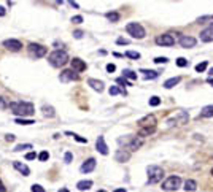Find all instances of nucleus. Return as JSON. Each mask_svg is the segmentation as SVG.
<instances>
[{
    "instance_id": "7ed1b4c3",
    "label": "nucleus",
    "mask_w": 213,
    "mask_h": 192,
    "mask_svg": "<svg viewBox=\"0 0 213 192\" xmlns=\"http://www.w3.org/2000/svg\"><path fill=\"white\" fill-rule=\"evenodd\" d=\"M147 173H148V183L150 184H158L162 181L164 178V170L158 165H150L147 168Z\"/></svg>"
},
{
    "instance_id": "9b49d317",
    "label": "nucleus",
    "mask_w": 213,
    "mask_h": 192,
    "mask_svg": "<svg viewBox=\"0 0 213 192\" xmlns=\"http://www.w3.org/2000/svg\"><path fill=\"white\" fill-rule=\"evenodd\" d=\"M96 159H94V157H91V159H88V160H85L83 162V165L80 167V172L81 173H91L94 168H96Z\"/></svg>"
},
{
    "instance_id": "6e6d98bb",
    "label": "nucleus",
    "mask_w": 213,
    "mask_h": 192,
    "mask_svg": "<svg viewBox=\"0 0 213 192\" xmlns=\"http://www.w3.org/2000/svg\"><path fill=\"white\" fill-rule=\"evenodd\" d=\"M208 83H210L211 86H213V78H208Z\"/></svg>"
},
{
    "instance_id": "e433bc0d",
    "label": "nucleus",
    "mask_w": 213,
    "mask_h": 192,
    "mask_svg": "<svg viewBox=\"0 0 213 192\" xmlns=\"http://www.w3.org/2000/svg\"><path fill=\"white\" fill-rule=\"evenodd\" d=\"M126 56L131 59H140V53H137V51H127Z\"/></svg>"
},
{
    "instance_id": "6e6552de",
    "label": "nucleus",
    "mask_w": 213,
    "mask_h": 192,
    "mask_svg": "<svg viewBox=\"0 0 213 192\" xmlns=\"http://www.w3.org/2000/svg\"><path fill=\"white\" fill-rule=\"evenodd\" d=\"M59 80L62 83H69V81H76L78 80V73H75L73 70H64L60 72Z\"/></svg>"
},
{
    "instance_id": "6ab92c4d",
    "label": "nucleus",
    "mask_w": 213,
    "mask_h": 192,
    "mask_svg": "<svg viewBox=\"0 0 213 192\" xmlns=\"http://www.w3.org/2000/svg\"><path fill=\"white\" fill-rule=\"evenodd\" d=\"M143 145V140L142 138H137V137H134L132 140H131V143H129V146H127V149L129 151H137L140 146Z\"/></svg>"
},
{
    "instance_id": "9d476101",
    "label": "nucleus",
    "mask_w": 213,
    "mask_h": 192,
    "mask_svg": "<svg viewBox=\"0 0 213 192\" xmlns=\"http://www.w3.org/2000/svg\"><path fill=\"white\" fill-rule=\"evenodd\" d=\"M3 46L10 49V51H13V53H16V51H19L22 48V43L19 40H14V38H10V40H5L3 41Z\"/></svg>"
},
{
    "instance_id": "4468645a",
    "label": "nucleus",
    "mask_w": 213,
    "mask_h": 192,
    "mask_svg": "<svg viewBox=\"0 0 213 192\" xmlns=\"http://www.w3.org/2000/svg\"><path fill=\"white\" fill-rule=\"evenodd\" d=\"M115 159L116 162H127L129 159H131V152H129L127 149H118L116 154H115Z\"/></svg>"
},
{
    "instance_id": "2f4dec72",
    "label": "nucleus",
    "mask_w": 213,
    "mask_h": 192,
    "mask_svg": "<svg viewBox=\"0 0 213 192\" xmlns=\"http://www.w3.org/2000/svg\"><path fill=\"white\" fill-rule=\"evenodd\" d=\"M67 135H70V137H73L78 143H88V140L86 138H83V137H80V135H76V133H72V132H65Z\"/></svg>"
},
{
    "instance_id": "58836bf2",
    "label": "nucleus",
    "mask_w": 213,
    "mask_h": 192,
    "mask_svg": "<svg viewBox=\"0 0 213 192\" xmlns=\"http://www.w3.org/2000/svg\"><path fill=\"white\" fill-rule=\"evenodd\" d=\"M177 65H178V67H186V65H188V60L184 59V57H178V59H177Z\"/></svg>"
},
{
    "instance_id": "a878e982",
    "label": "nucleus",
    "mask_w": 213,
    "mask_h": 192,
    "mask_svg": "<svg viewBox=\"0 0 213 192\" xmlns=\"http://www.w3.org/2000/svg\"><path fill=\"white\" fill-rule=\"evenodd\" d=\"M213 116V105L204 106L202 111H200V117H211Z\"/></svg>"
},
{
    "instance_id": "052dcab7",
    "label": "nucleus",
    "mask_w": 213,
    "mask_h": 192,
    "mask_svg": "<svg viewBox=\"0 0 213 192\" xmlns=\"http://www.w3.org/2000/svg\"><path fill=\"white\" fill-rule=\"evenodd\" d=\"M211 175H213V168H211Z\"/></svg>"
},
{
    "instance_id": "39448f33",
    "label": "nucleus",
    "mask_w": 213,
    "mask_h": 192,
    "mask_svg": "<svg viewBox=\"0 0 213 192\" xmlns=\"http://www.w3.org/2000/svg\"><path fill=\"white\" fill-rule=\"evenodd\" d=\"M180 184H181V178L180 176H169L164 183H162V190L173 192V190H177L178 187H180Z\"/></svg>"
},
{
    "instance_id": "de8ad7c7",
    "label": "nucleus",
    "mask_w": 213,
    "mask_h": 192,
    "mask_svg": "<svg viewBox=\"0 0 213 192\" xmlns=\"http://www.w3.org/2000/svg\"><path fill=\"white\" fill-rule=\"evenodd\" d=\"M35 157H37L35 152H27V154H26V159H27V160H33Z\"/></svg>"
},
{
    "instance_id": "f03ea898",
    "label": "nucleus",
    "mask_w": 213,
    "mask_h": 192,
    "mask_svg": "<svg viewBox=\"0 0 213 192\" xmlns=\"http://www.w3.org/2000/svg\"><path fill=\"white\" fill-rule=\"evenodd\" d=\"M48 60H49V64H51L53 67H64L67 62H70V59H69V54L65 53V51H62V49H56V51H53L51 54H49V57H48Z\"/></svg>"
},
{
    "instance_id": "72a5a7b5",
    "label": "nucleus",
    "mask_w": 213,
    "mask_h": 192,
    "mask_svg": "<svg viewBox=\"0 0 213 192\" xmlns=\"http://www.w3.org/2000/svg\"><path fill=\"white\" fill-rule=\"evenodd\" d=\"M150 106H158V105H161V99L159 97H156V95H153V97L150 99Z\"/></svg>"
},
{
    "instance_id": "ddd939ff",
    "label": "nucleus",
    "mask_w": 213,
    "mask_h": 192,
    "mask_svg": "<svg viewBox=\"0 0 213 192\" xmlns=\"http://www.w3.org/2000/svg\"><path fill=\"white\" fill-rule=\"evenodd\" d=\"M196 38L194 37H189V35H184V37H181L180 38V44H181V48H194L196 46Z\"/></svg>"
},
{
    "instance_id": "49530a36",
    "label": "nucleus",
    "mask_w": 213,
    "mask_h": 192,
    "mask_svg": "<svg viewBox=\"0 0 213 192\" xmlns=\"http://www.w3.org/2000/svg\"><path fill=\"white\" fill-rule=\"evenodd\" d=\"M116 70V65L115 64H108V65H106V72H108V73H113Z\"/></svg>"
},
{
    "instance_id": "423d86ee",
    "label": "nucleus",
    "mask_w": 213,
    "mask_h": 192,
    "mask_svg": "<svg viewBox=\"0 0 213 192\" xmlns=\"http://www.w3.org/2000/svg\"><path fill=\"white\" fill-rule=\"evenodd\" d=\"M27 51H29L30 57H35V59H40V57H43V56H46V53H48L46 48L42 46V44H37V43H30Z\"/></svg>"
},
{
    "instance_id": "f257e3e1",
    "label": "nucleus",
    "mask_w": 213,
    "mask_h": 192,
    "mask_svg": "<svg viewBox=\"0 0 213 192\" xmlns=\"http://www.w3.org/2000/svg\"><path fill=\"white\" fill-rule=\"evenodd\" d=\"M8 108L11 110V113L16 116H22V119H26V116H32L33 113V105L29 102H11L8 105Z\"/></svg>"
},
{
    "instance_id": "bb28decb",
    "label": "nucleus",
    "mask_w": 213,
    "mask_h": 192,
    "mask_svg": "<svg viewBox=\"0 0 213 192\" xmlns=\"http://www.w3.org/2000/svg\"><path fill=\"white\" fill-rule=\"evenodd\" d=\"M196 189H197V183L194 181V179H188L186 183H184V190H189V192H194Z\"/></svg>"
},
{
    "instance_id": "c03bdc74",
    "label": "nucleus",
    "mask_w": 213,
    "mask_h": 192,
    "mask_svg": "<svg viewBox=\"0 0 213 192\" xmlns=\"http://www.w3.org/2000/svg\"><path fill=\"white\" fill-rule=\"evenodd\" d=\"M7 108H8V103L5 102V99L0 97V110H7Z\"/></svg>"
},
{
    "instance_id": "f704fd0d",
    "label": "nucleus",
    "mask_w": 213,
    "mask_h": 192,
    "mask_svg": "<svg viewBox=\"0 0 213 192\" xmlns=\"http://www.w3.org/2000/svg\"><path fill=\"white\" fill-rule=\"evenodd\" d=\"M116 83L119 84V86H132V83H131V81H127V80H126L124 76L118 78V80H116Z\"/></svg>"
},
{
    "instance_id": "ea45409f",
    "label": "nucleus",
    "mask_w": 213,
    "mask_h": 192,
    "mask_svg": "<svg viewBox=\"0 0 213 192\" xmlns=\"http://www.w3.org/2000/svg\"><path fill=\"white\" fill-rule=\"evenodd\" d=\"M30 190H32V192H46V190H45V187H42L40 184H33Z\"/></svg>"
},
{
    "instance_id": "f3484780",
    "label": "nucleus",
    "mask_w": 213,
    "mask_h": 192,
    "mask_svg": "<svg viewBox=\"0 0 213 192\" xmlns=\"http://www.w3.org/2000/svg\"><path fill=\"white\" fill-rule=\"evenodd\" d=\"M13 167H14L19 173L24 175V176H29V175H30V168L27 167L26 163H22V162H13Z\"/></svg>"
},
{
    "instance_id": "aec40b11",
    "label": "nucleus",
    "mask_w": 213,
    "mask_h": 192,
    "mask_svg": "<svg viewBox=\"0 0 213 192\" xmlns=\"http://www.w3.org/2000/svg\"><path fill=\"white\" fill-rule=\"evenodd\" d=\"M188 119H189V114H188L186 111H180V113H178V116L175 117L177 124H180V126H183V124H186V122H188Z\"/></svg>"
},
{
    "instance_id": "f8f14e48",
    "label": "nucleus",
    "mask_w": 213,
    "mask_h": 192,
    "mask_svg": "<svg viewBox=\"0 0 213 192\" xmlns=\"http://www.w3.org/2000/svg\"><path fill=\"white\" fill-rule=\"evenodd\" d=\"M70 65H72V70H73L75 73H81V72L86 70V64H85L81 59H78V57L72 59V60H70Z\"/></svg>"
},
{
    "instance_id": "c9c22d12",
    "label": "nucleus",
    "mask_w": 213,
    "mask_h": 192,
    "mask_svg": "<svg viewBox=\"0 0 213 192\" xmlns=\"http://www.w3.org/2000/svg\"><path fill=\"white\" fill-rule=\"evenodd\" d=\"M38 159H40L42 162H46L49 159V152L48 151H42L40 154H38Z\"/></svg>"
},
{
    "instance_id": "0eeeda50",
    "label": "nucleus",
    "mask_w": 213,
    "mask_h": 192,
    "mask_svg": "<svg viewBox=\"0 0 213 192\" xmlns=\"http://www.w3.org/2000/svg\"><path fill=\"white\" fill-rule=\"evenodd\" d=\"M156 44L159 46H173L175 44V38H173L170 33H164V35H158L156 37Z\"/></svg>"
},
{
    "instance_id": "412c9836",
    "label": "nucleus",
    "mask_w": 213,
    "mask_h": 192,
    "mask_svg": "<svg viewBox=\"0 0 213 192\" xmlns=\"http://www.w3.org/2000/svg\"><path fill=\"white\" fill-rule=\"evenodd\" d=\"M42 111H43V116L45 117H54L56 116V111H54V108H53L51 105H43Z\"/></svg>"
},
{
    "instance_id": "bf43d9fd",
    "label": "nucleus",
    "mask_w": 213,
    "mask_h": 192,
    "mask_svg": "<svg viewBox=\"0 0 213 192\" xmlns=\"http://www.w3.org/2000/svg\"><path fill=\"white\" fill-rule=\"evenodd\" d=\"M99 192H105V190H99Z\"/></svg>"
},
{
    "instance_id": "20e7f679",
    "label": "nucleus",
    "mask_w": 213,
    "mask_h": 192,
    "mask_svg": "<svg viewBox=\"0 0 213 192\" xmlns=\"http://www.w3.org/2000/svg\"><path fill=\"white\" fill-rule=\"evenodd\" d=\"M126 30L132 38H137V40H142V38H145V35H147L143 26L138 24V22H129V24L126 26Z\"/></svg>"
},
{
    "instance_id": "1a4fd4ad",
    "label": "nucleus",
    "mask_w": 213,
    "mask_h": 192,
    "mask_svg": "<svg viewBox=\"0 0 213 192\" xmlns=\"http://www.w3.org/2000/svg\"><path fill=\"white\" fill-rule=\"evenodd\" d=\"M138 126H140V129H143V127H156V116L154 114H147L145 117H142V119L138 121Z\"/></svg>"
},
{
    "instance_id": "09e8293b",
    "label": "nucleus",
    "mask_w": 213,
    "mask_h": 192,
    "mask_svg": "<svg viewBox=\"0 0 213 192\" xmlns=\"http://www.w3.org/2000/svg\"><path fill=\"white\" fill-rule=\"evenodd\" d=\"M116 43L118 44H129V40H127V38H118Z\"/></svg>"
},
{
    "instance_id": "c85d7f7f",
    "label": "nucleus",
    "mask_w": 213,
    "mask_h": 192,
    "mask_svg": "<svg viewBox=\"0 0 213 192\" xmlns=\"http://www.w3.org/2000/svg\"><path fill=\"white\" fill-rule=\"evenodd\" d=\"M108 92H110V95H116V94H122V95H126L127 92L124 91V89H118V86H111L110 89H108Z\"/></svg>"
},
{
    "instance_id": "4d7b16f0",
    "label": "nucleus",
    "mask_w": 213,
    "mask_h": 192,
    "mask_svg": "<svg viewBox=\"0 0 213 192\" xmlns=\"http://www.w3.org/2000/svg\"><path fill=\"white\" fill-rule=\"evenodd\" d=\"M59 192H69V190H67V189H65V187H62V189H60V190H59Z\"/></svg>"
},
{
    "instance_id": "a19ab883",
    "label": "nucleus",
    "mask_w": 213,
    "mask_h": 192,
    "mask_svg": "<svg viewBox=\"0 0 213 192\" xmlns=\"http://www.w3.org/2000/svg\"><path fill=\"white\" fill-rule=\"evenodd\" d=\"M72 159H73V154H72V152H65V156H64V162H65V163H70V162H72Z\"/></svg>"
},
{
    "instance_id": "2eb2a0df",
    "label": "nucleus",
    "mask_w": 213,
    "mask_h": 192,
    "mask_svg": "<svg viewBox=\"0 0 213 192\" xmlns=\"http://www.w3.org/2000/svg\"><path fill=\"white\" fill-rule=\"evenodd\" d=\"M96 149L100 152V154L106 156L108 154V146L105 143V138L103 137H97V142H96Z\"/></svg>"
},
{
    "instance_id": "79ce46f5",
    "label": "nucleus",
    "mask_w": 213,
    "mask_h": 192,
    "mask_svg": "<svg viewBox=\"0 0 213 192\" xmlns=\"http://www.w3.org/2000/svg\"><path fill=\"white\" fill-rule=\"evenodd\" d=\"M167 62H169L167 57H156L154 59V64H167Z\"/></svg>"
},
{
    "instance_id": "cd10ccee",
    "label": "nucleus",
    "mask_w": 213,
    "mask_h": 192,
    "mask_svg": "<svg viewBox=\"0 0 213 192\" xmlns=\"http://www.w3.org/2000/svg\"><path fill=\"white\" fill-rule=\"evenodd\" d=\"M105 16H106V19H108L110 22H118L119 18H121L119 13H116V11H110V13H106Z\"/></svg>"
},
{
    "instance_id": "8fccbe9b",
    "label": "nucleus",
    "mask_w": 213,
    "mask_h": 192,
    "mask_svg": "<svg viewBox=\"0 0 213 192\" xmlns=\"http://www.w3.org/2000/svg\"><path fill=\"white\" fill-rule=\"evenodd\" d=\"M14 138H16V137H14L13 133H8L7 137H5V140H7V142H14Z\"/></svg>"
},
{
    "instance_id": "603ef678",
    "label": "nucleus",
    "mask_w": 213,
    "mask_h": 192,
    "mask_svg": "<svg viewBox=\"0 0 213 192\" xmlns=\"http://www.w3.org/2000/svg\"><path fill=\"white\" fill-rule=\"evenodd\" d=\"M7 14V11H5V8L3 7H0V16H5Z\"/></svg>"
},
{
    "instance_id": "dca6fc26",
    "label": "nucleus",
    "mask_w": 213,
    "mask_h": 192,
    "mask_svg": "<svg viewBox=\"0 0 213 192\" xmlns=\"http://www.w3.org/2000/svg\"><path fill=\"white\" fill-rule=\"evenodd\" d=\"M200 41H204V43H210V41H213V27L204 29L202 32H200Z\"/></svg>"
},
{
    "instance_id": "13d9d810",
    "label": "nucleus",
    "mask_w": 213,
    "mask_h": 192,
    "mask_svg": "<svg viewBox=\"0 0 213 192\" xmlns=\"http://www.w3.org/2000/svg\"><path fill=\"white\" fill-rule=\"evenodd\" d=\"M208 73H210V76H213V69H210V72H208Z\"/></svg>"
},
{
    "instance_id": "b1692460",
    "label": "nucleus",
    "mask_w": 213,
    "mask_h": 192,
    "mask_svg": "<svg viewBox=\"0 0 213 192\" xmlns=\"http://www.w3.org/2000/svg\"><path fill=\"white\" fill-rule=\"evenodd\" d=\"M91 186H92V181H91V179H83V181H78L76 187L80 189V190H88Z\"/></svg>"
},
{
    "instance_id": "5fc2aeb1",
    "label": "nucleus",
    "mask_w": 213,
    "mask_h": 192,
    "mask_svg": "<svg viewBox=\"0 0 213 192\" xmlns=\"http://www.w3.org/2000/svg\"><path fill=\"white\" fill-rule=\"evenodd\" d=\"M113 192H127L124 187H119V189H116V190H113Z\"/></svg>"
},
{
    "instance_id": "7c9ffc66",
    "label": "nucleus",
    "mask_w": 213,
    "mask_h": 192,
    "mask_svg": "<svg viewBox=\"0 0 213 192\" xmlns=\"http://www.w3.org/2000/svg\"><path fill=\"white\" fill-rule=\"evenodd\" d=\"M33 146L32 145H29V143H24V145H18L16 148L13 149V151H16V152H19V151H24V149H32Z\"/></svg>"
},
{
    "instance_id": "a18cd8bd",
    "label": "nucleus",
    "mask_w": 213,
    "mask_h": 192,
    "mask_svg": "<svg viewBox=\"0 0 213 192\" xmlns=\"http://www.w3.org/2000/svg\"><path fill=\"white\" fill-rule=\"evenodd\" d=\"M83 35H85V33H83L81 30H75V32H73V37L76 38V40H81Z\"/></svg>"
},
{
    "instance_id": "473e14b6",
    "label": "nucleus",
    "mask_w": 213,
    "mask_h": 192,
    "mask_svg": "<svg viewBox=\"0 0 213 192\" xmlns=\"http://www.w3.org/2000/svg\"><path fill=\"white\" fill-rule=\"evenodd\" d=\"M124 78H129V80H137V73H134L132 70H124Z\"/></svg>"
},
{
    "instance_id": "864d4df0",
    "label": "nucleus",
    "mask_w": 213,
    "mask_h": 192,
    "mask_svg": "<svg viewBox=\"0 0 213 192\" xmlns=\"http://www.w3.org/2000/svg\"><path fill=\"white\" fill-rule=\"evenodd\" d=\"M0 192H7V189H5V186H3L2 181H0Z\"/></svg>"
},
{
    "instance_id": "393cba45",
    "label": "nucleus",
    "mask_w": 213,
    "mask_h": 192,
    "mask_svg": "<svg viewBox=\"0 0 213 192\" xmlns=\"http://www.w3.org/2000/svg\"><path fill=\"white\" fill-rule=\"evenodd\" d=\"M178 83H180V76L170 78V80H167V81L164 83V87H165V89H172V87H175Z\"/></svg>"
},
{
    "instance_id": "4c0bfd02",
    "label": "nucleus",
    "mask_w": 213,
    "mask_h": 192,
    "mask_svg": "<svg viewBox=\"0 0 213 192\" xmlns=\"http://www.w3.org/2000/svg\"><path fill=\"white\" fill-rule=\"evenodd\" d=\"M205 69H207V62H200V64L196 65V72H199V73H202Z\"/></svg>"
},
{
    "instance_id": "a211bd4d",
    "label": "nucleus",
    "mask_w": 213,
    "mask_h": 192,
    "mask_svg": "<svg viewBox=\"0 0 213 192\" xmlns=\"http://www.w3.org/2000/svg\"><path fill=\"white\" fill-rule=\"evenodd\" d=\"M88 84L94 89V91H97V92H102V91H103V83L99 81V80H94V78H91V80H88Z\"/></svg>"
},
{
    "instance_id": "5701e85b",
    "label": "nucleus",
    "mask_w": 213,
    "mask_h": 192,
    "mask_svg": "<svg viewBox=\"0 0 213 192\" xmlns=\"http://www.w3.org/2000/svg\"><path fill=\"white\" fill-rule=\"evenodd\" d=\"M154 130H156V127H143V129H140V130H138V137L140 138L150 137L151 133H154Z\"/></svg>"
},
{
    "instance_id": "4be33fe9",
    "label": "nucleus",
    "mask_w": 213,
    "mask_h": 192,
    "mask_svg": "<svg viewBox=\"0 0 213 192\" xmlns=\"http://www.w3.org/2000/svg\"><path fill=\"white\" fill-rule=\"evenodd\" d=\"M140 73H143V78L145 80H154V78H158L159 76V73L158 72H154V70H140Z\"/></svg>"
},
{
    "instance_id": "3c124183",
    "label": "nucleus",
    "mask_w": 213,
    "mask_h": 192,
    "mask_svg": "<svg viewBox=\"0 0 213 192\" xmlns=\"http://www.w3.org/2000/svg\"><path fill=\"white\" fill-rule=\"evenodd\" d=\"M175 124H177V121H175V117H173V119L167 121V127H172V126H175Z\"/></svg>"
},
{
    "instance_id": "c756f323",
    "label": "nucleus",
    "mask_w": 213,
    "mask_h": 192,
    "mask_svg": "<svg viewBox=\"0 0 213 192\" xmlns=\"http://www.w3.org/2000/svg\"><path fill=\"white\" fill-rule=\"evenodd\" d=\"M14 122L16 124H21V126H30V124H35V121H32V119H22V117H18Z\"/></svg>"
},
{
    "instance_id": "37998d69",
    "label": "nucleus",
    "mask_w": 213,
    "mask_h": 192,
    "mask_svg": "<svg viewBox=\"0 0 213 192\" xmlns=\"http://www.w3.org/2000/svg\"><path fill=\"white\" fill-rule=\"evenodd\" d=\"M72 22H73V24H81L83 16H73V18H72Z\"/></svg>"
}]
</instances>
